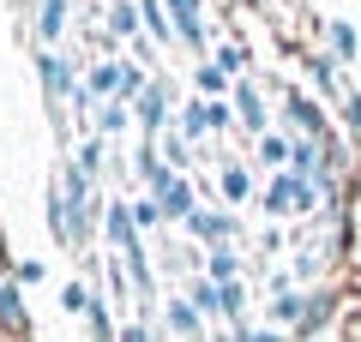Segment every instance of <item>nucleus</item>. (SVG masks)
Here are the masks:
<instances>
[{"label":"nucleus","mask_w":361,"mask_h":342,"mask_svg":"<svg viewBox=\"0 0 361 342\" xmlns=\"http://www.w3.org/2000/svg\"><path fill=\"white\" fill-rule=\"evenodd\" d=\"M157 180V210L163 216H193V186L180 175H151Z\"/></svg>","instance_id":"1"},{"label":"nucleus","mask_w":361,"mask_h":342,"mask_svg":"<svg viewBox=\"0 0 361 342\" xmlns=\"http://www.w3.org/2000/svg\"><path fill=\"white\" fill-rule=\"evenodd\" d=\"M42 78H49V96H66L73 90V72H66L61 54H42Z\"/></svg>","instance_id":"2"},{"label":"nucleus","mask_w":361,"mask_h":342,"mask_svg":"<svg viewBox=\"0 0 361 342\" xmlns=\"http://www.w3.org/2000/svg\"><path fill=\"white\" fill-rule=\"evenodd\" d=\"M235 108H241V120H247V127H253V132H265V108H259V90H235Z\"/></svg>","instance_id":"3"},{"label":"nucleus","mask_w":361,"mask_h":342,"mask_svg":"<svg viewBox=\"0 0 361 342\" xmlns=\"http://www.w3.org/2000/svg\"><path fill=\"white\" fill-rule=\"evenodd\" d=\"M163 96H169L163 84H151V90L139 96V120H145V127H163Z\"/></svg>","instance_id":"4"},{"label":"nucleus","mask_w":361,"mask_h":342,"mask_svg":"<svg viewBox=\"0 0 361 342\" xmlns=\"http://www.w3.org/2000/svg\"><path fill=\"white\" fill-rule=\"evenodd\" d=\"M169 6H175V18H180V37L199 42V0H169Z\"/></svg>","instance_id":"5"},{"label":"nucleus","mask_w":361,"mask_h":342,"mask_svg":"<svg viewBox=\"0 0 361 342\" xmlns=\"http://www.w3.org/2000/svg\"><path fill=\"white\" fill-rule=\"evenodd\" d=\"M121 72H127V66H97V72H90V90H97V96L121 90Z\"/></svg>","instance_id":"6"},{"label":"nucleus","mask_w":361,"mask_h":342,"mask_svg":"<svg viewBox=\"0 0 361 342\" xmlns=\"http://www.w3.org/2000/svg\"><path fill=\"white\" fill-rule=\"evenodd\" d=\"M61 25H66V0H49V6H42V37H61Z\"/></svg>","instance_id":"7"},{"label":"nucleus","mask_w":361,"mask_h":342,"mask_svg":"<svg viewBox=\"0 0 361 342\" xmlns=\"http://www.w3.org/2000/svg\"><path fill=\"white\" fill-rule=\"evenodd\" d=\"M169 324H175L180 336H199V318H193V306H180V300L169 306Z\"/></svg>","instance_id":"8"},{"label":"nucleus","mask_w":361,"mask_h":342,"mask_svg":"<svg viewBox=\"0 0 361 342\" xmlns=\"http://www.w3.org/2000/svg\"><path fill=\"white\" fill-rule=\"evenodd\" d=\"M0 318H6V324H25V312H18V294H13V282H0Z\"/></svg>","instance_id":"9"},{"label":"nucleus","mask_w":361,"mask_h":342,"mask_svg":"<svg viewBox=\"0 0 361 342\" xmlns=\"http://www.w3.org/2000/svg\"><path fill=\"white\" fill-rule=\"evenodd\" d=\"M61 306H66V312H90V294L78 289V282H66V289H61Z\"/></svg>","instance_id":"10"},{"label":"nucleus","mask_w":361,"mask_h":342,"mask_svg":"<svg viewBox=\"0 0 361 342\" xmlns=\"http://www.w3.org/2000/svg\"><path fill=\"white\" fill-rule=\"evenodd\" d=\"M331 42H337V54H343V61L355 54V30H349V25H331Z\"/></svg>","instance_id":"11"},{"label":"nucleus","mask_w":361,"mask_h":342,"mask_svg":"<svg viewBox=\"0 0 361 342\" xmlns=\"http://www.w3.org/2000/svg\"><path fill=\"white\" fill-rule=\"evenodd\" d=\"M109 25H115L121 37H127V30H133V6H127V0H115V13H109Z\"/></svg>","instance_id":"12"},{"label":"nucleus","mask_w":361,"mask_h":342,"mask_svg":"<svg viewBox=\"0 0 361 342\" xmlns=\"http://www.w3.org/2000/svg\"><path fill=\"white\" fill-rule=\"evenodd\" d=\"M121 127H127V108H121V102H109V108H103V132H121Z\"/></svg>","instance_id":"13"},{"label":"nucleus","mask_w":361,"mask_h":342,"mask_svg":"<svg viewBox=\"0 0 361 342\" xmlns=\"http://www.w3.org/2000/svg\"><path fill=\"white\" fill-rule=\"evenodd\" d=\"M199 90H223V66H199Z\"/></svg>","instance_id":"14"},{"label":"nucleus","mask_w":361,"mask_h":342,"mask_svg":"<svg viewBox=\"0 0 361 342\" xmlns=\"http://www.w3.org/2000/svg\"><path fill=\"white\" fill-rule=\"evenodd\" d=\"M223 186H229V198H247V175H241V168H229V175H223Z\"/></svg>","instance_id":"15"},{"label":"nucleus","mask_w":361,"mask_h":342,"mask_svg":"<svg viewBox=\"0 0 361 342\" xmlns=\"http://www.w3.org/2000/svg\"><path fill=\"white\" fill-rule=\"evenodd\" d=\"M349 127H361V102H349Z\"/></svg>","instance_id":"16"},{"label":"nucleus","mask_w":361,"mask_h":342,"mask_svg":"<svg viewBox=\"0 0 361 342\" xmlns=\"http://www.w3.org/2000/svg\"><path fill=\"white\" fill-rule=\"evenodd\" d=\"M127 342H151V336H145V330H127Z\"/></svg>","instance_id":"17"},{"label":"nucleus","mask_w":361,"mask_h":342,"mask_svg":"<svg viewBox=\"0 0 361 342\" xmlns=\"http://www.w3.org/2000/svg\"><path fill=\"white\" fill-rule=\"evenodd\" d=\"M253 342H283V336H271V330H265V336H253Z\"/></svg>","instance_id":"18"}]
</instances>
